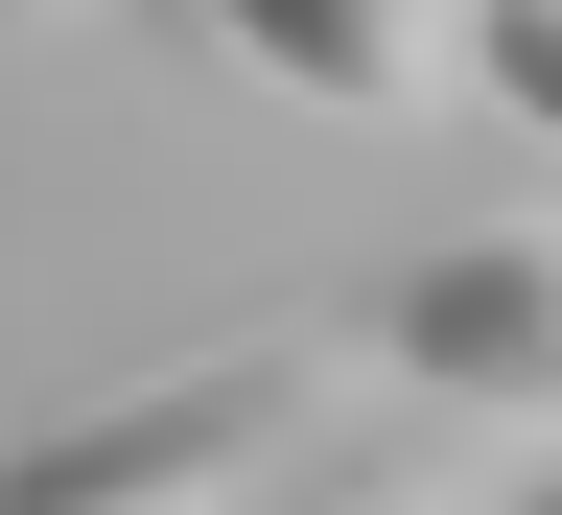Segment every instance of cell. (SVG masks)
<instances>
[{"mask_svg":"<svg viewBox=\"0 0 562 515\" xmlns=\"http://www.w3.org/2000/svg\"><path fill=\"white\" fill-rule=\"evenodd\" d=\"M351 399H375L351 328H235V351H188V376H140V399L24 422V446H0V515H281V469H305Z\"/></svg>","mask_w":562,"mask_h":515,"instance_id":"cell-1","label":"cell"},{"mask_svg":"<svg viewBox=\"0 0 562 515\" xmlns=\"http://www.w3.org/2000/svg\"><path fill=\"white\" fill-rule=\"evenodd\" d=\"M492 515H562V446H516V469H492Z\"/></svg>","mask_w":562,"mask_h":515,"instance_id":"cell-5","label":"cell"},{"mask_svg":"<svg viewBox=\"0 0 562 515\" xmlns=\"http://www.w3.org/2000/svg\"><path fill=\"white\" fill-rule=\"evenodd\" d=\"M446 94H492L516 141H562V0H446Z\"/></svg>","mask_w":562,"mask_h":515,"instance_id":"cell-4","label":"cell"},{"mask_svg":"<svg viewBox=\"0 0 562 515\" xmlns=\"http://www.w3.org/2000/svg\"><path fill=\"white\" fill-rule=\"evenodd\" d=\"M188 47H235L258 94H305V117H422L446 94V0H165Z\"/></svg>","mask_w":562,"mask_h":515,"instance_id":"cell-3","label":"cell"},{"mask_svg":"<svg viewBox=\"0 0 562 515\" xmlns=\"http://www.w3.org/2000/svg\"><path fill=\"white\" fill-rule=\"evenodd\" d=\"M0 24H94V0H0Z\"/></svg>","mask_w":562,"mask_h":515,"instance_id":"cell-6","label":"cell"},{"mask_svg":"<svg viewBox=\"0 0 562 515\" xmlns=\"http://www.w3.org/2000/svg\"><path fill=\"white\" fill-rule=\"evenodd\" d=\"M351 351H375L398 399L492 422V446H562V211H492V235H446V258H422Z\"/></svg>","mask_w":562,"mask_h":515,"instance_id":"cell-2","label":"cell"}]
</instances>
